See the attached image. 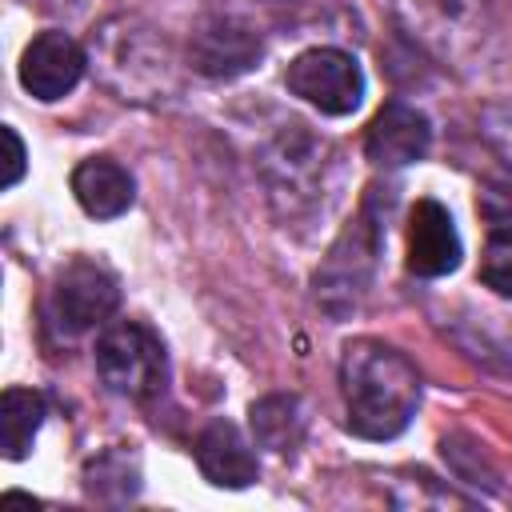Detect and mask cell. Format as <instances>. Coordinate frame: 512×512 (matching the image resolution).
<instances>
[{"label": "cell", "mask_w": 512, "mask_h": 512, "mask_svg": "<svg viewBox=\"0 0 512 512\" xmlns=\"http://www.w3.org/2000/svg\"><path fill=\"white\" fill-rule=\"evenodd\" d=\"M88 64L120 100L160 104L176 92L172 44L140 16H112L92 32Z\"/></svg>", "instance_id": "obj_2"}, {"label": "cell", "mask_w": 512, "mask_h": 512, "mask_svg": "<svg viewBox=\"0 0 512 512\" xmlns=\"http://www.w3.org/2000/svg\"><path fill=\"white\" fill-rule=\"evenodd\" d=\"M196 468L208 484L216 488H248L260 476V460L252 452V444L244 440V432L232 420H212L200 428L196 444H192Z\"/></svg>", "instance_id": "obj_13"}, {"label": "cell", "mask_w": 512, "mask_h": 512, "mask_svg": "<svg viewBox=\"0 0 512 512\" xmlns=\"http://www.w3.org/2000/svg\"><path fill=\"white\" fill-rule=\"evenodd\" d=\"M384 248V220L372 212V196L364 200L360 216L340 232V240L328 248L324 264L316 268V300L332 316H348L360 296L368 292L376 276V260Z\"/></svg>", "instance_id": "obj_5"}, {"label": "cell", "mask_w": 512, "mask_h": 512, "mask_svg": "<svg viewBox=\"0 0 512 512\" xmlns=\"http://www.w3.org/2000/svg\"><path fill=\"white\" fill-rule=\"evenodd\" d=\"M84 68H88L84 44L72 40L68 32H60V28H48L40 36H32V44L24 48V56H20V84H24L28 96L48 104V100L68 96L80 84Z\"/></svg>", "instance_id": "obj_10"}, {"label": "cell", "mask_w": 512, "mask_h": 512, "mask_svg": "<svg viewBox=\"0 0 512 512\" xmlns=\"http://www.w3.org/2000/svg\"><path fill=\"white\" fill-rule=\"evenodd\" d=\"M284 84L292 96L320 108L324 116H352L364 104V72L356 64V56L344 48H332V44L300 52L288 64Z\"/></svg>", "instance_id": "obj_7"}, {"label": "cell", "mask_w": 512, "mask_h": 512, "mask_svg": "<svg viewBox=\"0 0 512 512\" xmlns=\"http://www.w3.org/2000/svg\"><path fill=\"white\" fill-rule=\"evenodd\" d=\"M480 280L512 300V228H492L480 256Z\"/></svg>", "instance_id": "obj_18"}, {"label": "cell", "mask_w": 512, "mask_h": 512, "mask_svg": "<svg viewBox=\"0 0 512 512\" xmlns=\"http://www.w3.org/2000/svg\"><path fill=\"white\" fill-rule=\"evenodd\" d=\"M0 136H4V144H8V160H4V164H8V168H4V188H16V184H20V176H24V160H28V156H24V140H20V132H16V128H4Z\"/></svg>", "instance_id": "obj_19"}, {"label": "cell", "mask_w": 512, "mask_h": 512, "mask_svg": "<svg viewBox=\"0 0 512 512\" xmlns=\"http://www.w3.org/2000/svg\"><path fill=\"white\" fill-rule=\"evenodd\" d=\"M428 148H432V124L420 108L404 100H388L364 132V156L376 168H408L424 160Z\"/></svg>", "instance_id": "obj_11"}, {"label": "cell", "mask_w": 512, "mask_h": 512, "mask_svg": "<svg viewBox=\"0 0 512 512\" xmlns=\"http://www.w3.org/2000/svg\"><path fill=\"white\" fill-rule=\"evenodd\" d=\"M408 40L440 64L468 68L492 36V0H392Z\"/></svg>", "instance_id": "obj_3"}, {"label": "cell", "mask_w": 512, "mask_h": 512, "mask_svg": "<svg viewBox=\"0 0 512 512\" xmlns=\"http://www.w3.org/2000/svg\"><path fill=\"white\" fill-rule=\"evenodd\" d=\"M248 424H252V440L276 456H288L300 448L304 440V428H308V416H304V404L300 396L292 392H272V396H260L252 408H248Z\"/></svg>", "instance_id": "obj_15"}, {"label": "cell", "mask_w": 512, "mask_h": 512, "mask_svg": "<svg viewBox=\"0 0 512 512\" xmlns=\"http://www.w3.org/2000/svg\"><path fill=\"white\" fill-rule=\"evenodd\" d=\"M460 256H464V244L452 224V212L432 196L416 200L408 212V272L436 280L456 272Z\"/></svg>", "instance_id": "obj_12"}, {"label": "cell", "mask_w": 512, "mask_h": 512, "mask_svg": "<svg viewBox=\"0 0 512 512\" xmlns=\"http://www.w3.org/2000/svg\"><path fill=\"white\" fill-rule=\"evenodd\" d=\"M48 416L44 392L32 388H4L0 396V452L4 460H24L32 452V440Z\"/></svg>", "instance_id": "obj_16"}, {"label": "cell", "mask_w": 512, "mask_h": 512, "mask_svg": "<svg viewBox=\"0 0 512 512\" xmlns=\"http://www.w3.org/2000/svg\"><path fill=\"white\" fill-rule=\"evenodd\" d=\"M96 372L108 392L124 400H156L168 384V352L160 336L140 320H116L104 324L96 336Z\"/></svg>", "instance_id": "obj_4"}, {"label": "cell", "mask_w": 512, "mask_h": 512, "mask_svg": "<svg viewBox=\"0 0 512 512\" xmlns=\"http://www.w3.org/2000/svg\"><path fill=\"white\" fill-rule=\"evenodd\" d=\"M120 308V280L96 264V260H72L48 288V328L64 340H76L100 324H108V316Z\"/></svg>", "instance_id": "obj_6"}, {"label": "cell", "mask_w": 512, "mask_h": 512, "mask_svg": "<svg viewBox=\"0 0 512 512\" xmlns=\"http://www.w3.org/2000/svg\"><path fill=\"white\" fill-rule=\"evenodd\" d=\"M260 60V36L228 12H208L188 36V68L208 80H236Z\"/></svg>", "instance_id": "obj_9"}, {"label": "cell", "mask_w": 512, "mask_h": 512, "mask_svg": "<svg viewBox=\"0 0 512 512\" xmlns=\"http://www.w3.org/2000/svg\"><path fill=\"white\" fill-rule=\"evenodd\" d=\"M264 176L272 200H288V212L312 204L316 184L324 188V140H316L304 124H284V132L264 152Z\"/></svg>", "instance_id": "obj_8"}, {"label": "cell", "mask_w": 512, "mask_h": 512, "mask_svg": "<svg viewBox=\"0 0 512 512\" xmlns=\"http://www.w3.org/2000/svg\"><path fill=\"white\" fill-rule=\"evenodd\" d=\"M68 184H72L76 204L88 216H96V220H116L136 200V184H132L128 168L116 164L112 156H88V160H80L72 168V180Z\"/></svg>", "instance_id": "obj_14"}, {"label": "cell", "mask_w": 512, "mask_h": 512, "mask_svg": "<svg viewBox=\"0 0 512 512\" xmlns=\"http://www.w3.org/2000/svg\"><path fill=\"white\" fill-rule=\"evenodd\" d=\"M84 488L92 500H104V504H124L140 492V468L128 452L120 448H108L100 452L96 460L84 464Z\"/></svg>", "instance_id": "obj_17"}, {"label": "cell", "mask_w": 512, "mask_h": 512, "mask_svg": "<svg viewBox=\"0 0 512 512\" xmlns=\"http://www.w3.org/2000/svg\"><path fill=\"white\" fill-rule=\"evenodd\" d=\"M340 392L348 408V428L364 440L400 436L420 408L416 364L384 340H352L340 356Z\"/></svg>", "instance_id": "obj_1"}]
</instances>
